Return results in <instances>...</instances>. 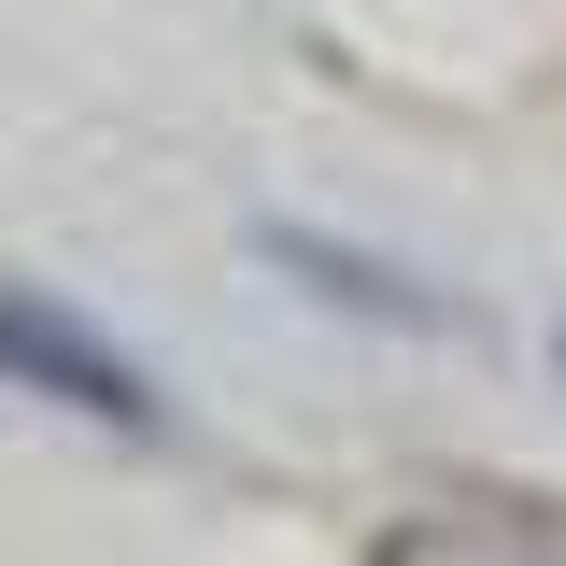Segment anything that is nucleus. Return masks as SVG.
Instances as JSON below:
<instances>
[{"mask_svg":"<svg viewBox=\"0 0 566 566\" xmlns=\"http://www.w3.org/2000/svg\"><path fill=\"white\" fill-rule=\"evenodd\" d=\"M553 382H566V326H553Z\"/></svg>","mask_w":566,"mask_h":566,"instance_id":"nucleus-3","label":"nucleus"},{"mask_svg":"<svg viewBox=\"0 0 566 566\" xmlns=\"http://www.w3.org/2000/svg\"><path fill=\"white\" fill-rule=\"evenodd\" d=\"M255 255H270V270H297L326 312H368V326H397V340H453V326H468L439 283L382 270V255H354V241H326V227H255Z\"/></svg>","mask_w":566,"mask_h":566,"instance_id":"nucleus-2","label":"nucleus"},{"mask_svg":"<svg viewBox=\"0 0 566 566\" xmlns=\"http://www.w3.org/2000/svg\"><path fill=\"white\" fill-rule=\"evenodd\" d=\"M0 382H14V397H57V411H85V424H114V439H156V424H170L156 368H142L114 326H85L71 297H43V283H0Z\"/></svg>","mask_w":566,"mask_h":566,"instance_id":"nucleus-1","label":"nucleus"}]
</instances>
